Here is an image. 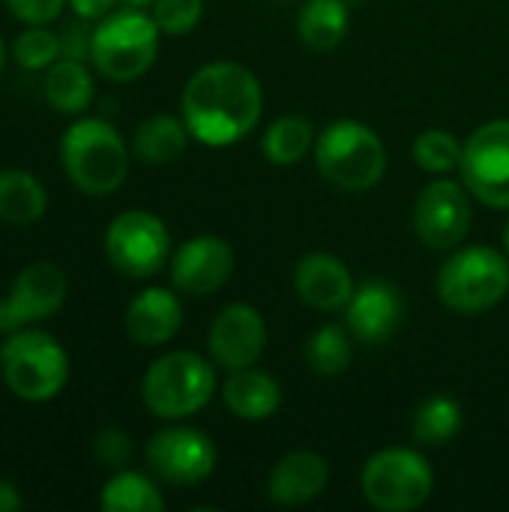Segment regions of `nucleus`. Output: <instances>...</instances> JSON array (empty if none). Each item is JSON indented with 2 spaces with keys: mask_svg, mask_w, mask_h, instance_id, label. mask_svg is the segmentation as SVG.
<instances>
[{
  "mask_svg": "<svg viewBox=\"0 0 509 512\" xmlns=\"http://www.w3.org/2000/svg\"><path fill=\"white\" fill-rule=\"evenodd\" d=\"M147 468L168 486H198L219 462L213 438L195 426H168L147 441Z\"/></svg>",
  "mask_w": 509,
  "mask_h": 512,
  "instance_id": "9b49d317",
  "label": "nucleus"
},
{
  "mask_svg": "<svg viewBox=\"0 0 509 512\" xmlns=\"http://www.w3.org/2000/svg\"><path fill=\"white\" fill-rule=\"evenodd\" d=\"M462 432V405L447 396H429L411 417V435L423 447H444Z\"/></svg>",
  "mask_w": 509,
  "mask_h": 512,
  "instance_id": "cd10ccee",
  "label": "nucleus"
},
{
  "mask_svg": "<svg viewBox=\"0 0 509 512\" xmlns=\"http://www.w3.org/2000/svg\"><path fill=\"white\" fill-rule=\"evenodd\" d=\"M60 165L84 195H111L129 174V147L102 117L75 120L60 138Z\"/></svg>",
  "mask_w": 509,
  "mask_h": 512,
  "instance_id": "f03ea898",
  "label": "nucleus"
},
{
  "mask_svg": "<svg viewBox=\"0 0 509 512\" xmlns=\"http://www.w3.org/2000/svg\"><path fill=\"white\" fill-rule=\"evenodd\" d=\"M3 66H6V42L0 36V72H3Z\"/></svg>",
  "mask_w": 509,
  "mask_h": 512,
  "instance_id": "4c0bfd02",
  "label": "nucleus"
},
{
  "mask_svg": "<svg viewBox=\"0 0 509 512\" xmlns=\"http://www.w3.org/2000/svg\"><path fill=\"white\" fill-rule=\"evenodd\" d=\"M57 39H60V57H69V60H90V48H93V27L90 21L84 18H69L60 24L57 30Z\"/></svg>",
  "mask_w": 509,
  "mask_h": 512,
  "instance_id": "473e14b6",
  "label": "nucleus"
},
{
  "mask_svg": "<svg viewBox=\"0 0 509 512\" xmlns=\"http://www.w3.org/2000/svg\"><path fill=\"white\" fill-rule=\"evenodd\" d=\"M354 276L330 252H309L294 267V291L315 312H339L354 297Z\"/></svg>",
  "mask_w": 509,
  "mask_h": 512,
  "instance_id": "f3484780",
  "label": "nucleus"
},
{
  "mask_svg": "<svg viewBox=\"0 0 509 512\" xmlns=\"http://www.w3.org/2000/svg\"><path fill=\"white\" fill-rule=\"evenodd\" d=\"M411 225L417 240L432 252H453L471 231V192L465 183L435 177L429 180L411 213Z\"/></svg>",
  "mask_w": 509,
  "mask_h": 512,
  "instance_id": "9d476101",
  "label": "nucleus"
},
{
  "mask_svg": "<svg viewBox=\"0 0 509 512\" xmlns=\"http://www.w3.org/2000/svg\"><path fill=\"white\" fill-rule=\"evenodd\" d=\"M462 153H465V141H459L453 132L447 129H423L414 138L411 156L414 162L435 177H447L462 165Z\"/></svg>",
  "mask_w": 509,
  "mask_h": 512,
  "instance_id": "c85d7f7f",
  "label": "nucleus"
},
{
  "mask_svg": "<svg viewBox=\"0 0 509 512\" xmlns=\"http://www.w3.org/2000/svg\"><path fill=\"white\" fill-rule=\"evenodd\" d=\"M405 318L402 291L387 279H369L354 288V297L345 306L348 330L363 345L387 342Z\"/></svg>",
  "mask_w": 509,
  "mask_h": 512,
  "instance_id": "dca6fc26",
  "label": "nucleus"
},
{
  "mask_svg": "<svg viewBox=\"0 0 509 512\" xmlns=\"http://www.w3.org/2000/svg\"><path fill=\"white\" fill-rule=\"evenodd\" d=\"M156 0H120V6H135V9H150Z\"/></svg>",
  "mask_w": 509,
  "mask_h": 512,
  "instance_id": "e433bc0d",
  "label": "nucleus"
},
{
  "mask_svg": "<svg viewBox=\"0 0 509 512\" xmlns=\"http://www.w3.org/2000/svg\"><path fill=\"white\" fill-rule=\"evenodd\" d=\"M459 171L477 201L509 210V120H489L471 132Z\"/></svg>",
  "mask_w": 509,
  "mask_h": 512,
  "instance_id": "f8f14e48",
  "label": "nucleus"
},
{
  "mask_svg": "<svg viewBox=\"0 0 509 512\" xmlns=\"http://www.w3.org/2000/svg\"><path fill=\"white\" fill-rule=\"evenodd\" d=\"M207 351L210 360L225 372L258 366V360L267 351V324L261 312L246 303L225 306L210 324Z\"/></svg>",
  "mask_w": 509,
  "mask_h": 512,
  "instance_id": "4468645a",
  "label": "nucleus"
},
{
  "mask_svg": "<svg viewBox=\"0 0 509 512\" xmlns=\"http://www.w3.org/2000/svg\"><path fill=\"white\" fill-rule=\"evenodd\" d=\"M327 480L330 471L318 453L294 450L273 465L267 477V498L279 507H300L315 501L327 489Z\"/></svg>",
  "mask_w": 509,
  "mask_h": 512,
  "instance_id": "6ab92c4d",
  "label": "nucleus"
},
{
  "mask_svg": "<svg viewBox=\"0 0 509 512\" xmlns=\"http://www.w3.org/2000/svg\"><path fill=\"white\" fill-rule=\"evenodd\" d=\"M0 372L9 393L21 402H51L69 381V354L45 330L24 327L0 345Z\"/></svg>",
  "mask_w": 509,
  "mask_h": 512,
  "instance_id": "20e7f679",
  "label": "nucleus"
},
{
  "mask_svg": "<svg viewBox=\"0 0 509 512\" xmlns=\"http://www.w3.org/2000/svg\"><path fill=\"white\" fill-rule=\"evenodd\" d=\"M501 240H504V252H507V258H509V219H507V225H504V234H501Z\"/></svg>",
  "mask_w": 509,
  "mask_h": 512,
  "instance_id": "58836bf2",
  "label": "nucleus"
},
{
  "mask_svg": "<svg viewBox=\"0 0 509 512\" xmlns=\"http://www.w3.org/2000/svg\"><path fill=\"white\" fill-rule=\"evenodd\" d=\"M42 93L57 114H84L93 102L96 87L84 60L60 57L45 69Z\"/></svg>",
  "mask_w": 509,
  "mask_h": 512,
  "instance_id": "4be33fe9",
  "label": "nucleus"
},
{
  "mask_svg": "<svg viewBox=\"0 0 509 512\" xmlns=\"http://www.w3.org/2000/svg\"><path fill=\"white\" fill-rule=\"evenodd\" d=\"M99 507L105 512H162L165 498L147 474L120 468L102 486Z\"/></svg>",
  "mask_w": 509,
  "mask_h": 512,
  "instance_id": "a878e982",
  "label": "nucleus"
},
{
  "mask_svg": "<svg viewBox=\"0 0 509 512\" xmlns=\"http://www.w3.org/2000/svg\"><path fill=\"white\" fill-rule=\"evenodd\" d=\"M171 282L189 297H207L219 291L234 273V249L228 240L201 234L180 243L171 255Z\"/></svg>",
  "mask_w": 509,
  "mask_h": 512,
  "instance_id": "2eb2a0df",
  "label": "nucleus"
},
{
  "mask_svg": "<svg viewBox=\"0 0 509 512\" xmlns=\"http://www.w3.org/2000/svg\"><path fill=\"white\" fill-rule=\"evenodd\" d=\"M222 402L237 420L261 423L282 408V387L270 372L246 366L228 372V378L222 381Z\"/></svg>",
  "mask_w": 509,
  "mask_h": 512,
  "instance_id": "aec40b11",
  "label": "nucleus"
},
{
  "mask_svg": "<svg viewBox=\"0 0 509 512\" xmlns=\"http://www.w3.org/2000/svg\"><path fill=\"white\" fill-rule=\"evenodd\" d=\"M216 393V363L195 351H168L141 378V399L159 420H186L210 405Z\"/></svg>",
  "mask_w": 509,
  "mask_h": 512,
  "instance_id": "423d86ee",
  "label": "nucleus"
},
{
  "mask_svg": "<svg viewBox=\"0 0 509 512\" xmlns=\"http://www.w3.org/2000/svg\"><path fill=\"white\" fill-rule=\"evenodd\" d=\"M438 297L447 309L477 315L495 309L509 294L507 252L492 246L456 249L438 273Z\"/></svg>",
  "mask_w": 509,
  "mask_h": 512,
  "instance_id": "0eeeda50",
  "label": "nucleus"
},
{
  "mask_svg": "<svg viewBox=\"0 0 509 512\" xmlns=\"http://www.w3.org/2000/svg\"><path fill=\"white\" fill-rule=\"evenodd\" d=\"M315 126L303 114H285L276 117L264 135H261V150L264 159L273 165H297L315 150Z\"/></svg>",
  "mask_w": 509,
  "mask_h": 512,
  "instance_id": "393cba45",
  "label": "nucleus"
},
{
  "mask_svg": "<svg viewBox=\"0 0 509 512\" xmlns=\"http://www.w3.org/2000/svg\"><path fill=\"white\" fill-rule=\"evenodd\" d=\"M24 507V495L18 489V483L0 477V512H15Z\"/></svg>",
  "mask_w": 509,
  "mask_h": 512,
  "instance_id": "c9c22d12",
  "label": "nucleus"
},
{
  "mask_svg": "<svg viewBox=\"0 0 509 512\" xmlns=\"http://www.w3.org/2000/svg\"><path fill=\"white\" fill-rule=\"evenodd\" d=\"M306 366L318 375V378H339L351 369L354 363V342H351V330L339 327V324H324L318 327L303 348Z\"/></svg>",
  "mask_w": 509,
  "mask_h": 512,
  "instance_id": "bb28decb",
  "label": "nucleus"
},
{
  "mask_svg": "<svg viewBox=\"0 0 509 512\" xmlns=\"http://www.w3.org/2000/svg\"><path fill=\"white\" fill-rule=\"evenodd\" d=\"M69 282L66 273L54 261L27 264L9 285L6 297H0V333H15L33 327L57 315L66 303Z\"/></svg>",
  "mask_w": 509,
  "mask_h": 512,
  "instance_id": "ddd939ff",
  "label": "nucleus"
},
{
  "mask_svg": "<svg viewBox=\"0 0 509 512\" xmlns=\"http://www.w3.org/2000/svg\"><path fill=\"white\" fill-rule=\"evenodd\" d=\"M108 264L129 279H150L171 261L168 225L150 210H123L102 240Z\"/></svg>",
  "mask_w": 509,
  "mask_h": 512,
  "instance_id": "1a4fd4ad",
  "label": "nucleus"
},
{
  "mask_svg": "<svg viewBox=\"0 0 509 512\" xmlns=\"http://www.w3.org/2000/svg\"><path fill=\"white\" fill-rule=\"evenodd\" d=\"M93 456L102 468L120 471L132 459V438L120 426H105L93 438Z\"/></svg>",
  "mask_w": 509,
  "mask_h": 512,
  "instance_id": "2f4dec72",
  "label": "nucleus"
},
{
  "mask_svg": "<svg viewBox=\"0 0 509 512\" xmlns=\"http://www.w3.org/2000/svg\"><path fill=\"white\" fill-rule=\"evenodd\" d=\"M12 57L21 69L27 72H39L48 69L54 60H60V39L57 30H51L48 24H27L15 42H12Z\"/></svg>",
  "mask_w": 509,
  "mask_h": 512,
  "instance_id": "c756f323",
  "label": "nucleus"
},
{
  "mask_svg": "<svg viewBox=\"0 0 509 512\" xmlns=\"http://www.w3.org/2000/svg\"><path fill=\"white\" fill-rule=\"evenodd\" d=\"M315 165L330 186L345 192H369L387 174V147L372 126L345 117L318 132Z\"/></svg>",
  "mask_w": 509,
  "mask_h": 512,
  "instance_id": "7ed1b4c3",
  "label": "nucleus"
},
{
  "mask_svg": "<svg viewBox=\"0 0 509 512\" xmlns=\"http://www.w3.org/2000/svg\"><path fill=\"white\" fill-rule=\"evenodd\" d=\"M189 138H192V132H189L183 117L153 114V117L138 123L132 150L147 165H168V162H177L186 153Z\"/></svg>",
  "mask_w": 509,
  "mask_h": 512,
  "instance_id": "5701e85b",
  "label": "nucleus"
},
{
  "mask_svg": "<svg viewBox=\"0 0 509 512\" xmlns=\"http://www.w3.org/2000/svg\"><path fill=\"white\" fill-rule=\"evenodd\" d=\"M264 111V90L252 69L234 60H213L195 69L180 96V117L195 141L228 147L246 138Z\"/></svg>",
  "mask_w": 509,
  "mask_h": 512,
  "instance_id": "f257e3e1",
  "label": "nucleus"
},
{
  "mask_svg": "<svg viewBox=\"0 0 509 512\" xmlns=\"http://www.w3.org/2000/svg\"><path fill=\"white\" fill-rule=\"evenodd\" d=\"M183 327V306L174 291L168 288H144L138 291L123 315L126 336L141 348H159L171 342Z\"/></svg>",
  "mask_w": 509,
  "mask_h": 512,
  "instance_id": "a211bd4d",
  "label": "nucleus"
},
{
  "mask_svg": "<svg viewBox=\"0 0 509 512\" xmlns=\"http://www.w3.org/2000/svg\"><path fill=\"white\" fill-rule=\"evenodd\" d=\"M69 6H72V12H75L78 18L96 24V21H102L105 15H111V12L120 6V0H69Z\"/></svg>",
  "mask_w": 509,
  "mask_h": 512,
  "instance_id": "f704fd0d",
  "label": "nucleus"
},
{
  "mask_svg": "<svg viewBox=\"0 0 509 512\" xmlns=\"http://www.w3.org/2000/svg\"><path fill=\"white\" fill-rule=\"evenodd\" d=\"M3 3L24 24H51L60 18L69 0H3Z\"/></svg>",
  "mask_w": 509,
  "mask_h": 512,
  "instance_id": "72a5a7b5",
  "label": "nucleus"
},
{
  "mask_svg": "<svg viewBox=\"0 0 509 512\" xmlns=\"http://www.w3.org/2000/svg\"><path fill=\"white\" fill-rule=\"evenodd\" d=\"M150 15L165 36H186L201 24L204 0H156Z\"/></svg>",
  "mask_w": 509,
  "mask_h": 512,
  "instance_id": "7c9ffc66",
  "label": "nucleus"
},
{
  "mask_svg": "<svg viewBox=\"0 0 509 512\" xmlns=\"http://www.w3.org/2000/svg\"><path fill=\"white\" fill-rule=\"evenodd\" d=\"M360 489L375 510L411 512L429 504L435 474L423 453L411 447H387L363 465Z\"/></svg>",
  "mask_w": 509,
  "mask_h": 512,
  "instance_id": "6e6552de",
  "label": "nucleus"
},
{
  "mask_svg": "<svg viewBox=\"0 0 509 512\" xmlns=\"http://www.w3.org/2000/svg\"><path fill=\"white\" fill-rule=\"evenodd\" d=\"M351 27L345 0H306L297 12V36L309 51H333Z\"/></svg>",
  "mask_w": 509,
  "mask_h": 512,
  "instance_id": "b1692460",
  "label": "nucleus"
},
{
  "mask_svg": "<svg viewBox=\"0 0 509 512\" xmlns=\"http://www.w3.org/2000/svg\"><path fill=\"white\" fill-rule=\"evenodd\" d=\"M48 210V192L27 168H0V222L27 228Z\"/></svg>",
  "mask_w": 509,
  "mask_h": 512,
  "instance_id": "412c9836",
  "label": "nucleus"
},
{
  "mask_svg": "<svg viewBox=\"0 0 509 512\" xmlns=\"http://www.w3.org/2000/svg\"><path fill=\"white\" fill-rule=\"evenodd\" d=\"M159 24L147 9L120 6L93 27L90 63L108 81H135L150 72L159 57Z\"/></svg>",
  "mask_w": 509,
  "mask_h": 512,
  "instance_id": "39448f33",
  "label": "nucleus"
}]
</instances>
